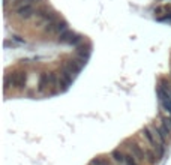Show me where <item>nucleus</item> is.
I'll return each mask as SVG.
<instances>
[{
	"label": "nucleus",
	"mask_w": 171,
	"mask_h": 165,
	"mask_svg": "<svg viewBox=\"0 0 171 165\" xmlns=\"http://www.w3.org/2000/svg\"><path fill=\"white\" fill-rule=\"evenodd\" d=\"M161 125H162L168 132H171V117H164L162 122H161Z\"/></svg>",
	"instance_id": "nucleus-12"
},
{
	"label": "nucleus",
	"mask_w": 171,
	"mask_h": 165,
	"mask_svg": "<svg viewBox=\"0 0 171 165\" xmlns=\"http://www.w3.org/2000/svg\"><path fill=\"white\" fill-rule=\"evenodd\" d=\"M90 164L92 165H110V162L107 159H104V158H95V159H92Z\"/></svg>",
	"instance_id": "nucleus-11"
},
{
	"label": "nucleus",
	"mask_w": 171,
	"mask_h": 165,
	"mask_svg": "<svg viewBox=\"0 0 171 165\" xmlns=\"http://www.w3.org/2000/svg\"><path fill=\"white\" fill-rule=\"evenodd\" d=\"M146 159H147L150 164H156V161L159 159V156L153 150H146Z\"/></svg>",
	"instance_id": "nucleus-8"
},
{
	"label": "nucleus",
	"mask_w": 171,
	"mask_h": 165,
	"mask_svg": "<svg viewBox=\"0 0 171 165\" xmlns=\"http://www.w3.org/2000/svg\"><path fill=\"white\" fill-rule=\"evenodd\" d=\"M161 102H162V107H164V108H165L170 114H171V98L168 96V98H165V99H164V101H161Z\"/></svg>",
	"instance_id": "nucleus-14"
},
{
	"label": "nucleus",
	"mask_w": 171,
	"mask_h": 165,
	"mask_svg": "<svg viewBox=\"0 0 171 165\" xmlns=\"http://www.w3.org/2000/svg\"><path fill=\"white\" fill-rule=\"evenodd\" d=\"M89 165H92V164H89Z\"/></svg>",
	"instance_id": "nucleus-17"
},
{
	"label": "nucleus",
	"mask_w": 171,
	"mask_h": 165,
	"mask_svg": "<svg viewBox=\"0 0 171 165\" xmlns=\"http://www.w3.org/2000/svg\"><path fill=\"white\" fill-rule=\"evenodd\" d=\"M125 164H126V165H138V164H137V159L134 158L132 153L125 156Z\"/></svg>",
	"instance_id": "nucleus-13"
},
{
	"label": "nucleus",
	"mask_w": 171,
	"mask_h": 165,
	"mask_svg": "<svg viewBox=\"0 0 171 165\" xmlns=\"http://www.w3.org/2000/svg\"><path fill=\"white\" fill-rule=\"evenodd\" d=\"M162 12H164V8H162V6H158V8L155 9V14H156V15H161Z\"/></svg>",
	"instance_id": "nucleus-16"
},
{
	"label": "nucleus",
	"mask_w": 171,
	"mask_h": 165,
	"mask_svg": "<svg viewBox=\"0 0 171 165\" xmlns=\"http://www.w3.org/2000/svg\"><path fill=\"white\" fill-rule=\"evenodd\" d=\"M33 2H36V0H15V5H17V6H21V5H32Z\"/></svg>",
	"instance_id": "nucleus-15"
},
{
	"label": "nucleus",
	"mask_w": 171,
	"mask_h": 165,
	"mask_svg": "<svg viewBox=\"0 0 171 165\" xmlns=\"http://www.w3.org/2000/svg\"><path fill=\"white\" fill-rule=\"evenodd\" d=\"M125 153L122 152L120 149H116V150H113L111 152V158L116 161V162H119V164H125Z\"/></svg>",
	"instance_id": "nucleus-5"
},
{
	"label": "nucleus",
	"mask_w": 171,
	"mask_h": 165,
	"mask_svg": "<svg viewBox=\"0 0 171 165\" xmlns=\"http://www.w3.org/2000/svg\"><path fill=\"white\" fill-rule=\"evenodd\" d=\"M143 135L146 137V140H147V141H149V144H150V146H152V147L155 149L158 143H156V141H155V138H156V137H155V134H153V131H150L149 128H144V129H143Z\"/></svg>",
	"instance_id": "nucleus-3"
},
{
	"label": "nucleus",
	"mask_w": 171,
	"mask_h": 165,
	"mask_svg": "<svg viewBox=\"0 0 171 165\" xmlns=\"http://www.w3.org/2000/svg\"><path fill=\"white\" fill-rule=\"evenodd\" d=\"M66 30H68V24H66V21H57V23H56V32L63 33V32H66Z\"/></svg>",
	"instance_id": "nucleus-9"
},
{
	"label": "nucleus",
	"mask_w": 171,
	"mask_h": 165,
	"mask_svg": "<svg viewBox=\"0 0 171 165\" xmlns=\"http://www.w3.org/2000/svg\"><path fill=\"white\" fill-rule=\"evenodd\" d=\"M77 54L80 56V59H84V60H87V57L90 56V50H89V47H78V50H77Z\"/></svg>",
	"instance_id": "nucleus-7"
},
{
	"label": "nucleus",
	"mask_w": 171,
	"mask_h": 165,
	"mask_svg": "<svg viewBox=\"0 0 171 165\" xmlns=\"http://www.w3.org/2000/svg\"><path fill=\"white\" fill-rule=\"evenodd\" d=\"M17 14H18V17H20V18L27 20V18L33 17L36 12H35V9H33V6H32V5H21V6H18V8H17Z\"/></svg>",
	"instance_id": "nucleus-1"
},
{
	"label": "nucleus",
	"mask_w": 171,
	"mask_h": 165,
	"mask_svg": "<svg viewBox=\"0 0 171 165\" xmlns=\"http://www.w3.org/2000/svg\"><path fill=\"white\" fill-rule=\"evenodd\" d=\"M74 36H75V33H74V32H69V30H66V32L60 33L59 41H60V42H69V44H71V41H72V38H74Z\"/></svg>",
	"instance_id": "nucleus-6"
},
{
	"label": "nucleus",
	"mask_w": 171,
	"mask_h": 165,
	"mask_svg": "<svg viewBox=\"0 0 171 165\" xmlns=\"http://www.w3.org/2000/svg\"><path fill=\"white\" fill-rule=\"evenodd\" d=\"M129 149H131V153L134 155V158H135L137 161H144V159H146V152H143L138 144L129 143Z\"/></svg>",
	"instance_id": "nucleus-2"
},
{
	"label": "nucleus",
	"mask_w": 171,
	"mask_h": 165,
	"mask_svg": "<svg viewBox=\"0 0 171 165\" xmlns=\"http://www.w3.org/2000/svg\"><path fill=\"white\" fill-rule=\"evenodd\" d=\"M71 84H72V83H71L69 80H66L65 77H62V75H60V78H59V86L62 87V90H66Z\"/></svg>",
	"instance_id": "nucleus-10"
},
{
	"label": "nucleus",
	"mask_w": 171,
	"mask_h": 165,
	"mask_svg": "<svg viewBox=\"0 0 171 165\" xmlns=\"http://www.w3.org/2000/svg\"><path fill=\"white\" fill-rule=\"evenodd\" d=\"M50 87V74H42L39 78V92H45Z\"/></svg>",
	"instance_id": "nucleus-4"
}]
</instances>
